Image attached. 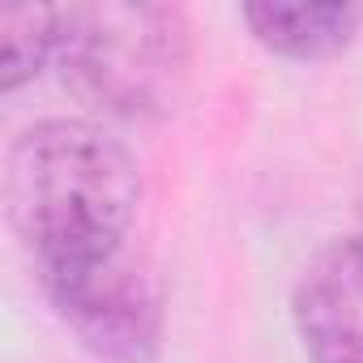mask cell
Masks as SVG:
<instances>
[{
  "mask_svg": "<svg viewBox=\"0 0 363 363\" xmlns=\"http://www.w3.org/2000/svg\"><path fill=\"white\" fill-rule=\"evenodd\" d=\"M141 179L120 141L82 120L26 128L5 158V210L39 278L128 248Z\"/></svg>",
  "mask_w": 363,
  "mask_h": 363,
  "instance_id": "obj_1",
  "label": "cell"
},
{
  "mask_svg": "<svg viewBox=\"0 0 363 363\" xmlns=\"http://www.w3.org/2000/svg\"><path fill=\"white\" fill-rule=\"evenodd\" d=\"M65 86L94 111L116 120L162 116L189 73L184 18L162 5H82L60 9L56 48Z\"/></svg>",
  "mask_w": 363,
  "mask_h": 363,
  "instance_id": "obj_2",
  "label": "cell"
},
{
  "mask_svg": "<svg viewBox=\"0 0 363 363\" xmlns=\"http://www.w3.org/2000/svg\"><path fill=\"white\" fill-rule=\"evenodd\" d=\"M56 316L107 363H150L162 337V286L128 248L82 269L39 278Z\"/></svg>",
  "mask_w": 363,
  "mask_h": 363,
  "instance_id": "obj_3",
  "label": "cell"
},
{
  "mask_svg": "<svg viewBox=\"0 0 363 363\" xmlns=\"http://www.w3.org/2000/svg\"><path fill=\"white\" fill-rule=\"evenodd\" d=\"M291 312L312 363H363V235L333 240L303 265Z\"/></svg>",
  "mask_w": 363,
  "mask_h": 363,
  "instance_id": "obj_4",
  "label": "cell"
},
{
  "mask_svg": "<svg viewBox=\"0 0 363 363\" xmlns=\"http://www.w3.org/2000/svg\"><path fill=\"white\" fill-rule=\"evenodd\" d=\"M244 22L278 56L325 60L354 39L363 9L354 5H248Z\"/></svg>",
  "mask_w": 363,
  "mask_h": 363,
  "instance_id": "obj_5",
  "label": "cell"
},
{
  "mask_svg": "<svg viewBox=\"0 0 363 363\" xmlns=\"http://www.w3.org/2000/svg\"><path fill=\"white\" fill-rule=\"evenodd\" d=\"M0 86L18 90L60 48V9H5L0 13Z\"/></svg>",
  "mask_w": 363,
  "mask_h": 363,
  "instance_id": "obj_6",
  "label": "cell"
},
{
  "mask_svg": "<svg viewBox=\"0 0 363 363\" xmlns=\"http://www.w3.org/2000/svg\"><path fill=\"white\" fill-rule=\"evenodd\" d=\"M359 214H363V189H359Z\"/></svg>",
  "mask_w": 363,
  "mask_h": 363,
  "instance_id": "obj_7",
  "label": "cell"
}]
</instances>
